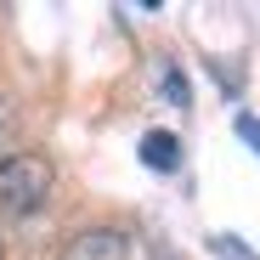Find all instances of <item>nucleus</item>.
<instances>
[{"label": "nucleus", "instance_id": "nucleus-3", "mask_svg": "<svg viewBox=\"0 0 260 260\" xmlns=\"http://www.w3.org/2000/svg\"><path fill=\"white\" fill-rule=\"evenodd\" d=\"M142 164L158 170V176H176L181 170V142L170 136V130H147L142 136Z\"/></svg>", "mask_w": 260, "mask_h": 260}, {"label": "nucleus", "instance_id": "nucleus-2", "mask_svg": "<svg viewBox=\"0 0 260 260\" xmlns=\"http://www.w3.org/2000/svg\"><path fill=\"white\" fill-rule=\"evenodd\" d=\"M57 260H130V238L119 226H85L62 243Z\"/></svg>", "mask_w": 260, "mask_h": 260}, {"label": "nucleus", "instance_id": "nucleus-5", "mask_svg": "<svg viewBox=\"0 0 260 260\" xmlns=\"http://www.w3.org/2000/svg\"><path fill=\"white\" fill-rule=\"evenodd\" d=\"M238 136H243V142L260 153V119H249V113H243V119H238Z\"/></svg>", "mask_w": 260, "mask_h": 260}, {"label": "nucleus", "instance_id": "nucleus-4", "mask_svg": "<svg viewBox=\"0 0 260 260\" xmlns=\"http://www.w3.org/2000/svg\"><path fill=\"white\" fill-rule=\"evenodd\" d=\"M158 85H164V96L176 102V108H187V79H181V68H176V62H164V74H158Z\"/></svg>", "mask_w": 260, "mask_h": 260}, {"label": "nucleus", "instance_id": "nucleus-1", "mask_svg": "<svg viewBox=\"0 0 260 260\" xmlns=\"http://www.w3.org/2000/svg\"><path fill=\"white\" fill-rule=\"evenodd\" d=\"M51 187H57V170L46 153L23 147V153L0 158V215H34L51 198Z\"/></svg>", "mask_w": 260, "mask_h": 260}]
</instances>
